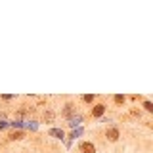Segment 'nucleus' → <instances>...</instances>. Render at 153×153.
I'll use <instances>...</instances> for the list:
<instances>
[{
  "label": "nucleus",
  "instance_id": "f257e3e1",
  "mask_svg": "<svg viewBox=\"0 0 153 153\" xmlns=\"http://www.w3.org/2000/svg\"><path fill=\"white\" fill-rule=\"evenodd\" d=\"M80 149H82L84 153H94V146H92V143H82Z\"/></svg>",
  "mask_w": 153,
  "mask_h": 153
},
{
  "label": "nucleus",
  "instance_id": "f03ea898",
  "mask_svg": "<svg viewBox=\"0 0 153 153\" xmlns=\"http://www.w3.org/2000/svg\"><path fill=\"white\" fill-rule=\"evenodd\" d=\"M107 136H109V140H113V142H115V140L119 138V132L115 130V128H111V130L107 132Z\"/></svg>",
  "mask_w": 153,
  "mask_h": 153
},
{
  "label": "nucleus",
  "instance_id": "7ed1b4c3",
  "mask_svg": "<svg viewBox=\"0 0 153 153\" xmlns=\"http://www.w3.org/2000/svg\"><path fill=\"white\" fill-rule=\"evenodd\" d=\"M101 113H103V105H98V107L94 109V115H96V117H100Z\"/></svg>",
  "mask_w": 153,
  "mask_h": 153
}]
</instances>
